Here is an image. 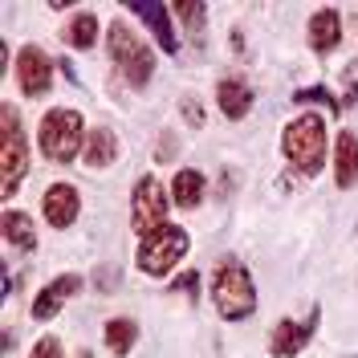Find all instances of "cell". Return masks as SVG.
<instances>
[{"label": "cell", "mask_w": 358, "mask_h": 358, "mask_svg": "<svg viewBox=\"0 0 358 358\" xmlns=\"http://www.w3.org/2000/svg\"><path fill=\"white\" fill-rule=\"evenodd\" d=\"M29 176V138L13 102L0 106V196H17V183Z\"/></svg>", "instance_id": "cell-2"}, {"label": "cell", "mask_w": 358, "mask_h": 358, "mask_svg": "<svg viewBox=\"0 0 358 358\" xmlns=\"http://www.w3.org/2000/svg\"><path fill=\"white\" fill-rule=\"evenodd\" d=\"M62 37H66L69 49H94V45H98V17H94V13H78V17L66 24Z\"/></svg>", "instance_id": "cell-20"}, {"label": "cell", "mask_w": 358, "mask_h": 358, "mask_svg": "<svg viewBox=\"0 0 358 358\" xmlns=\"http://www.w3.org/2000/svg\"><path fill=\"white\" fill-rule=\"evenodd\" d=\"M179 110H183V118H187L192 127H203V106H200V102H192V98H183V106H179Z\"/></svg>", "instance_id": "cell-26"}, {"label": "cell", "mask_w": 358, "mask_h": 358, "mask_svg": "<svg viewBox=\"0 0 358 358\" xmlns=\"http://www.w3.org/2000/svg\"><path fill=\"white\" fill-rule=\"evenodd\" d=\"M29 358H66V355H62V342H57V338L45 334L41 342L33 346V355H29Z\"/></svg>", "instance_id": "cell-25"}, {"label": "cell", "mask_w": 358, "mask_h": 358, "mask_svg": "<svg viewBox=\"0 0 358 358\" xmlns=\"http://www.w3.org/2000/svg\"><path fill=\"white\" fill-rule=\"evenodd\" d=\"M0 232H4V241L17 248V252H33L37 248V232H33V220L17 212V208H8L4 216H0Z\"/></svg>", "instance_id": "cell-17"}, {"label": "cell", "mask_w": 358, "mask_h": 358, "mask_svg": "<svg viewBox=\"0 0 358 358\" xmlns=\"http://www.w3.org/2000/svg\"><path fill=\"white\" fill-rule=\"evenodd\" d=\"M171 13H176L179 21L192 29V33H196V29L208 21V4H171Z\"/></svg>", "instance_id": "cell-22"}, {"label": "cell", "mask_w": 358, "mask_h": 358, "mask_svg": "<svg viewBox=\"0 0 358 358\" xmlns=\"http://www.w3.org/2000/svg\"><path fill=\"white\" fill-rule=\"evenodd\" d=\"M78 212H82L78 187L73 183H49V192H45V220L53 228H69L78 220Z\"/></svg>", "instance_id": "cell-10"}, {"label": "cell", "mask_w": 358, "mask_h": 358, "mask_svg": "<svg viewBox=\"0 0 358 358\" xmlns=\"http://www.w3.org/2000/svg\"><path fill=\"white\" fill-rule=\"evenodd\" d=\"M78 289H82V277H78V273H62V277H53V281L33 297V322H49V317H57V310H62Z\"/></svg>", "instance_id": "cell-9"}, {"label": "cell", "mask_w": 358, "mask_h": 358, "mask_svg": "<svg viewBox=\"0 0 358 358\" xmlns=\"http://www.w3.org/2000/svg\"><path fill=\"white\" fill-rule=\"evenodd\" d=\"M281 151L301 176H317L326 167V118L322 114H297L281 131Z\"/></svg>", "instance_id": "cell-1"}, {"label": "cell", "mask_w": 358, "mask_h": 358, "mask_svg": "<svg viewBox=\"0 0 358 358\" xmlns=\"http://www.w3.org/2000/svg\"><path fill=\"white\" fill-rule=\"evenodd\" d=\"M187 245H192V236L179 224H163L159 232L143 236V245H138V268L147 277H163V273H171L187 257Z\"/></svg>", "instance_id": "cell-5"}, {"label": "cell", "mask_w": 358, "mask_h": 358, "mask_svg": "<svg viewBox=\"0 0 358 358\" xmlns=\"http://www.w3.org/2000/svg\"><path fill=\"white\" fill-rule=\"evenodd\" d=\"M151 73H155V53H151V49L143 45V49L134 53L131 62L122 66V78H127V82H131L134 90H143L147 82H151Z\"/></svg>", "instance_id": "cell-21"}, {"label": "cell", "mask_w": 358, "mask_h": 358, "mask_svg": "<svg viewBox=\"0 0 358 358\" xmlns=\"http://www.w3.org/2000/svg\"><path fill=\"white\" fill-rule=\"evenodd\" d=\"M216 102H220L224 118L241 122V118H248V110H252V90H248L241 78H220V82H216Z\"/></svg>", "instance_id": "cell-13"}, {"label": "cell", "mask_w": 358, "mask_h": 358, "mask_svg": "<svg viewBox=\"0 0 358 358\" xmlns=\"http://www.w3.org/2000/svg\"><path fill=\"white\" fill-rule=\"evenodd\" d=\"M203 192H208V179H203V171H196V167H183V171L171 179V200H176L183 212L200 208V203H203Z\"/></svg>", "instance_id": "cell-16"}, {"label": "cell", "mask_w": 358, "mask_h": 358, "mask_svg": "<svg viewBox=\"0 0 358 358\" xmlns=\"http://www.w3.org/2000/svg\"><path fill=\"white\" fill-rule=\"evenodd\" d=\"M106 45H110V57L118 62V69H122V66L134 57V53L143 49V41L134 37V29H131L127 21H114L110 29H106Z\"/></svg>", "instance_id": "cell-18"}, {"label": "cell", "mask_w": 358, "mask_h": 358, "mask_svg": "<svg viewBox=\"0 0 358 358\" xmlns=\"http://www.w3.org/2000/svg\"><path fill=\"white\" fill-rule=\"evenodd\" d=\"M334 183L338 187H355L358 183V134L342 131L334 147Z\"/></svg>", "instance_id": "cell-14"}, {"label": "cell", "mask_w": 358, "mask_h": 358, "mask_svg": "<svg viewBox=\"0 0 358 358\" xmlns=\"http://www.w3.org/2000/svg\"><path fill=\"white\" fill-rule=\"evenodd\" d=\"M171 293L187 297V301H200V273H196V268H192V273H179L176 285H171Z\"/></svg>", "instance_id": "cell-23"}, {"label": "cell", "mask_w": 358, "mask_h": 358, "mask_svg": "<svg viewBox=\"0 0 358 358\" xmlns=\"http://www.w3.org/2000/svg\"><path fill=\"white\" fill-rule=\"evenodd\" d=\"M37 147H41V155L49 163H73L78 151L86 147V122H82V114L66 110V106L49 110L41 118V127H37Z\"/></svg>", "instance_id": "cell-3"}, {"label": "cell", "mask_w": 358, "mask_h": 358, "mask_svg": "<svg viewBox=\"0 0 358 358\" xmlns=\"http://www.w3.org/2000/svg\"><path fill=\"white\" fill-rule=\"evenodd\" d=\"M293 102H326V110H330V114H338V102L330 98V90H326V86L297 90V94H293Z\"/></svg>", "instance_id": "cell-24"}, {"label": "cell", "mask_w": 358, "mask_h": 358, "mask_svg": "<svg viewBox=\"0 0 358 358\" xmlns=\"http://www.w3.org/2000/svg\"><path fill=\"white\" fill-rule=\"evenodd\" d=\"M94 281H102V285H106V293H114V285H118V273H114V268H98V273H94Z\"/></svg>", "instance_id": "cell-27"}, {"label": "cell", "mask_w": 358, "mask_h": 358, "mask_svg": "<svg viewBox=\"0 0 358 358\" xmlns=\"http://www.w3.org/2000/svg\"><path fill=\"white\" fill-rule=\"evenodd\" d=\"M114 159H118V138H114V131L110 127H94L86 134V155H82V163H86L90 171H98V167H110Z\"/></svg>", "instance_id": "cell-15"}, {"label": "cell", "mask_w": 358, "mask_h": 358, "mask_svg": "<svg viewBox=\"0 0 358 358\" xmlns=\"http://www.w3.org/2000/svg\"><path fill=\"white\" fill-rule=\"evenodd\" d=\"M212 297L224 322H245L257 310V285L248 277V268L241 261H220L216 265V281H212Z\"/></svg>", "instance_id": "cell-4"}, {"label": "cell", "mask_w": 358, "mask_h": 358, "mask_svg": "<svg viewBox=\"0 0 358 358\" xmlns=\"http://www.w3.org/2000/svg\"><path fill=\"white\" fill-rule=\"evenodd\" d=\"M131 17H138V21H147L151 24V33H155V41L167 49V53H176L179 41H176V29H171V8L167 4H147V0H134L131 4Z\"/></svg>", "instance_id": "cell-11"}, {"label": "cell", "mask_w": 358, "mask_h": 358, "mask_svg": "<svg viewBox=\"0 0 358 358\" xmlns=\"http://www.w3.org/2000/svg\"><path fill=\"white\" fill-rule=\"evenodd\" d=\"M78 358H90V355H86V350H82V355H78Z\"/></svg>", "instance_id": "cell-28"}, {"label": "cell", "mask_w": 358, "mask_h": 358, "mask_svg": "<svg viewBox=\"0 0 358 358\" xmlns=\"http://www.w3.org/2000/svg\"><path fill=\"white\" fill-rule=\"evenodd\" d=\"M317 306L310 310V317H301V322H293V317H285V322H277V330H273V342H268V350H273V358H289V355H301L306 350V342L313 338V330H317Z\"/></svg>", "instance_id": "cell-8"}, {"label": "cell", "mask_w": 358, "mask_h": 358, "mask_svg": "<svg viewBox=\"0 0 358 358\" xmlns=\"http://www.w3.org/2000/svg\"><path fill=\"white\" fill-rule=\"evenodd\" d=\"M138 342V322L134 317H110L106 322V350L110 355H131V346Z\"/></svg>", "instance_id": "cell-19"}, {"label": "cell", "mask_w": 358, "mask_h": 358, "mask_svg": "<svg viewBox=\"0 0 358 358\" xmlns=\"http://www.w3.org/2000/svg\"><path fill=\"white\" fill-rule=\"evenodd\" d=\"M338 41H342V17H338V8H317L310 17V49L317 57H326V53H334Z\"/></svg>", "instance_id": "cell-12"}, {"label": "cell", "mask_w": 358, "mask_h": 358, "mask_svg": "<svg viewBox=\"0 0 358 358\" xmlns=\"http://www.w3.org/2000/svg\"><path fill=\"white\" fill-rule=\"evenodd\" d=\"M17 78H21V90L29 98H45L49 86H53V62L41 45H24L17 53Z\"/></svg>", "instance_id": "cell-7"}, {"label": "cell", "mask_w": 358, "mask_h": 358, "mask_svg": "<svg viewBox=\"0 0 358 358\" xmlns=\"http://www.w3.org/2000/svg\"><path fill=\"white\" fill-rule=\"evenodd\" d=\"M167 224V196H163V183L155 176H143L134 187L131 200V228L138 236H151Z\"/></svg>", "instance_id": "cell-6"}]
</instances>
